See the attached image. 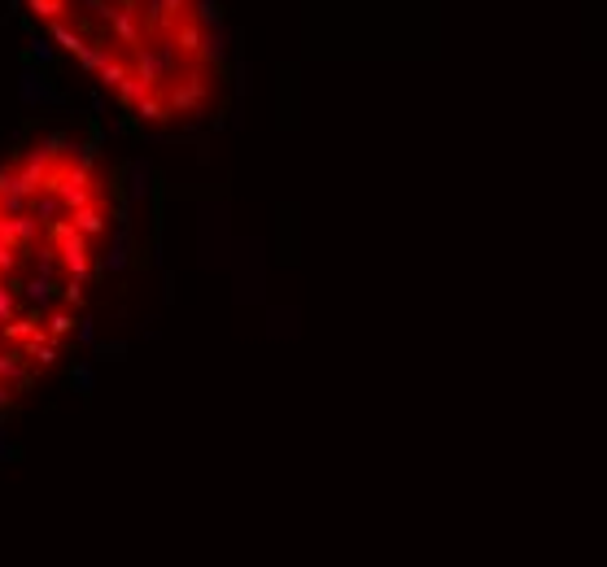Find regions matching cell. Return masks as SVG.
<instances>
[{"label": "cell", "mask_w": 607, "mask_h": 567, "mask_svg": "<svg viewBox=\"0 0 607 567\" xmlns=\"http://www.w3.org/2000/svg\"><path fill=\"white\" fill-rule=\"evenodd\" d=\"M118 236V184L75 136L0 158V428L66 363Z\"/></svg>", "instance_id": "cell-1"}, {"label": "cell", "mask_w": 607, "mask_h": 567, "mask_svg": "<svg viewBox=\"0 0 607 567\" xmlns=\"http://www.w3.org/2000/svg\"><path fill=\"white\" fill-rule=\"evenodd\" d=\"M118 114L149 131L210 118L228 88V53L210 0H18Z\"/></svg>", "instance_id": "cell-2"}]
</instances>
